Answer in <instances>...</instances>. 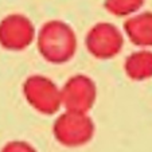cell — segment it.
<instances>
[{"label":"cell","mask_w":152,"mask_h":152,"mask_svg":"<svg viewBox=\"0 0 152 152\" xmlns=\"http://www.w3.org/2000/svg\"><path fill=\"white\" fill-rule=\"evenodd\" d=\"M97 85L86 74H74L61 88V100L65 110L88 113L97 100Z\"/></svg>","instance_id":"obj_5"},{"label":"cell","mask_w":152,"mask_h":152,"mask_svg":"<svg viewBox=\"0 0 152 152\" xmlns=\"http://www.w3.org/2000/svg\"><path fill=\"white\" fill-rule=\"evenodd\" d=\"M22 92L27 104L40 115L53 116L62 108L61 88L46 75H28L22 85Z\"/></svg>","instance_id":"obj_3"},{"label":"cell","mask_w":152,"mask_h":152,"mask_svg":"<svg viewBox=\"0 0 152 152\" xmlns=\"http://www.w3.org/2000/svg\"><path fill=\"white\" fill-rule=\"evenodd\" d=\"M85 47L97 59H112L124 47L123 31L113 23L98 22L86 32Z\"/></svg>","instance_id":"obj_4"},{"label":"cell","mask_w":152,"mask_h":152,"mask_svg":"<svg viewBox=\"0 0 152 152\" xmlns=\"http://www.w3.org/2000/svg\"><path fill=\"white\" fill-rule=\"evenodd\" d=\"M0 152H38L31 143L26 140H11L3 145Z\"/></svg>","instance_id":"obj_10"},{"label":"cell","mask_w":152,"mask_h":152,"mask_svg":"<svg viewBox=\"0 0 152 152\" xmlns=\"http://www.w3.org/2000/svg\"><path fill=\"white\" fill-rule=\"evenodd\" d=\"M143 6V0H106L105 7L116 16H129L136 14Z\"/></svg>","instance_id":"obj_9"},{"label":"cell","mask_w":152,"mask_h":152,"mask_svg":"<svg viewBox=\"0 0 152 152\" xmlns=\"http://www.w3.org/2000/svg\"><path fill=\"white\" fill-rule=\"evenodd\" d=\"M32 22L22 14H11L0 20V46L8 51H23L35 42Z\"/></svg>","instance_id":"obj_6"},{"label":"cell","mask_w":152,"mask_h":152,"mask_svg":"<svg viewBox=\"0 0 152 152\" xmlns=\"http://www.w3.org/2000/svg\"><path fill=\"white\" fill-rule=\"evenodd\" d=\"M39 55L49 63L62 65L73 59L78 42L75 31L62 20H49L35 35Z\"/></svg>","instance_id":"obj_1"},{"label":"cell","mask_w":152,"mask_h":152,"mask_svg":"<svg viewBox=\"0 0 152 152\" xmlns=\"http://www.w3.org/2000/svg\"><path fill=\"white\" fill-rule=\"evenodd\" d=\"M124 34L131 42L141 49L152 47V12L135 14L125 20Z\"/></svg>","instance_id":"obj_7"},{"label":"cell","mask_w":152,"mask_h":152,"mask_svg":"<svg viewBox=\"0 0 152 152\" xmlns=\"http://www.w3.org/2000/svg\"><path fill=\"white\" fill-rule=\"evenodd\" d=\"M96 133L94 121L88 113L65 110L53 124V135L63 147L77 148L88 144Z\"/></svg>","instance_id":"obj_2"},{"label":"cell","mask_w":152,"mask_h":152,"mask_svg":"<svg viewBox=\"0 0 152 152\" xmlns=\"http://www.w3.org/2000/svg\"><path fill=\"white\" fill-rule=\"evenodd\" d=\"M124 72L132 81H145L152 77V51L141 49L129 54L124 61Z\"/></svg>","instance_id":"obj_8"}]
</instances>
